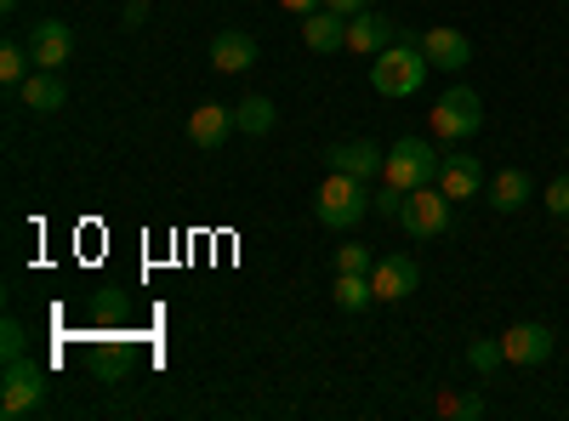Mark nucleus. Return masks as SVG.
Returning a JSON list of instances; mask_svg holds the SVG:
<instances>
[{
    "instance_id": "f257e3e1",
    "label": "nucleus",
    "mask_w": 569,
    "mask_h": 421,
    "mask_svg": "<svg viewBox=\"0 0 569 421\" xmlns=\"http://www.w3.org/2000/svg\"><path fill=\"white\" fill-rule=\"evenodd\" d=\"M427 74H433V63H427L421 52V34L405 29V40H393L382 58H370V86L382 91V98H416V91L427 86Z\"/></svg>"
},
{
    "instance_id": "f03ea898",
    "label": "nucleus",
    "mask_w": 569,
    "mask_h": 421,
    "mask_svg": "<svg viewBox=\"0 0 569 421\" xmlns=\"http://www.w3.org/2000/svg\"><path fill=\"white\" fill-rule=\"evenodd\" d=\"M370 211V189H365V177H348V171H330L325 182H319V194H313V217L325 222V228H337V233H348L359 217Z\"/></svg>"
},
{
    "instance_id": "7ed1b4c3",
    "label": "nucleus",
    "mask_w": 569,
    "mask_h": 421,
    "mask_svg": "<svg viewBox=\"0 0 569 421\" xmlns=\"http://www.w3.org/2000/svg\"><path fill=\"white\" fill-rule=\"evenodd\" d=\"M439 171H445V154L427 143V137H399V143L388 149V166H382V177L393 182V189H427V182H439Z\"/></svg>"
},
{
    "instance_id": "20e7f679",
    "label": "nucleus",
    "mask_w": 569,
    "mask_h": 421,
    "mask_svg": "<svg viewBox=\"0 0 569 421\" xmlns=\"http://www.w3.org/2000/svg\"><path fill=\"white\" fill-rule=\"evenodd\" d=\"M427 120H433L439 143H467V137H479V126H485V103L472 86H450L445 98L427 109Z\"/></svg>"
},
{
    "instance_id": "39448f33",
    "label": "nucleus",
    "mask_w": 569,
    "mask_h": 421,
    "mask_svg": "<svg viewBox=\"0 0 569 421\" xmlns=\"http://www.w3.org/2000/svg\"><path fill=\"white\" fill-rule=\"evenodd\" d=\"M450 194L439 189V182H427V189H410L405 194V211H399V228L410 233V240H445L450 233Z\"/></svg>"
},
{
    "instance_id": "423d86ee",
    "label": "nucleus",
    "mask_w": 569,
    "mask_h": 421,
    "mask_svg": "<svg viewBox=\"0 0 569 421\" xmlns=\"http://www.w3.org/2000/svg\"><path fill=\"white\" fill-rule=\"evenodd\" d=\"M40 399H46V364H34L23 353V359H12L7 370H0V415H7V421L40 410Z\"/></svg>"
},
{
    "instance_id": "0eeeda50",
    "label": "nucleus",
    "mask_w": 569,
    "mask_h": 421,
    "mask_svg": "<svg viewBox=\"0 0 569 421\" xmlns=\"http://www.w3.org/2000/svg\"><path fill=\"white\" fill-rule=\"evenodd\" d=\"M29 58H34V69H58L63 74L74 63V29L63 18H40L34 34H29Z\"/></svg>"
},
{
    "instance_id": "6e6552de",
    "label": "nucleus",
    "mask_w": 569,
    "mask_h": 421,
    "mask_svg": "<svg viewBox=\"0 0 569 421\" xmlns=\"http://www.w3.org/2000/svg\"><path fill=\"white\" fill-rule=\"evenodd\" d=\"M501 353H507V364H518V370H536V364L552 359V331H547V324H536V319L507 324V331H501Z\"/></svg>"
},
{
    "instance_id": "1a4fd4ad",
    "label": "nucleus",
    "mask_w": 569,
    "mask_h": 421,
    "mask_svg": "<svg viewBox=\"0 0 569 421\" xmlns=\"http://www.w3.org/2000/svg\"><path fill=\"white\" fill-rule=\"evenodd\" d=\"M416 285H421V268H416V257H405V251H393V257H376V268H370V291H376V302H405Z\"/></svg>"
},
{
    "instance_id": "9d476101",
    "label": "nucleus",
    "mask_w": 569,
    "mask_h": 421,
    "mask_svg": "<svg viewBox=\"0 0 569 421\" xmlns=\"http://www.w3.org/2000/svg\"><path fill=\"white\" fill-rule=\"evenodd\" d=\"M393 40H405V23H393V18H382V12L348 18V52H353V58H382Z\"/></svg>"
},
{
    "instance_id": "9b49d317",
    "label": "nucleus",
    "mask_w": 569,
    "mask_h": 421,
    "mask_svg": "<svg viewBox=\"0 0 569 421\" xmlns=\"http://www.w3.org/2000/svg\"><path fill=\"white\" fill-rule=\"evenodd\" d=\"M325 160H330V171H348V177H382V166H388V149H376V143H365V137H353V143H330L325 149Z\"/></svg>"
},
{
    "instance_id": "f8f14e48",
    "label": "nucleus",
    "mask_w": 569,
    "mask_h": 421,
    "mask_svg": "<svg viewBox=\"0 0 569 421\" xmlns=\"http://www.w3.org/2000/svg\"><path fill=\"white\" fill-rule=\"evenodd\" d=\"M228 131H233V109H222V103H200L194 114H188V143H194L200 154H217L228 143Z\"/></svg>"
},
{
    "instance_id": "ddd939ff",
    "label": "nucleus",
    "mask_w": 569,
    "mask_h": 421,
    "mask_svg": "<svg viewBox=\"0 0 569 421\" xmlns=\"http://www.w3.org/2000/svg\"><path fill=\"white\" fill-rule=\"evenodd\" d=\"M421 52H427V63H433V69H450V74H456V69L472 63V40H467L461 29H445V23H439V29L421 34Z\"/></svg>"
},
{
    "instance_id": "4468645a",
    "label": "nucleus",
    "mask_w": 569,
    "mask_h": 421,
    "mask_svg": "<svg viewBox=\"0 0 569 421\" xmlns=\"http://www.w3.org/2000/svg\"><path fill=\"white\" fill-rule=\"evenodd\" d=\"M18 98H23V109H34V114H58V109L69 103V86H63L58 69H34V74L18 86Z\"/></svg>"
},
{
    "instance_id": "2eb2a0df",
    "label": "nucleus",
    "mask_w": 569,
    "mask_h": 421,
    "mask_svg": "<svg viewBox=\"0 0 569 421\" xmlns=\"http://www.w3.org/2000/svg\"><path fill=\"white\" fill-rule=\"evenodd\" d=\"M251 63H257V40H251L246 29H217V40H211V69L246 74Z\"/></svg>"
},
{
    "instance_id": "dca6fc26",
    "label": "nucleus",
    "mask_w": 569,
    "mask_h": 421,
    "mask_svg": "<svg viewBox=\"0 0 569 421\" xmlns=\"http://www.w3.org/2000/svg\"><path fill=\"white\" fill-rule=\"evenodd\" d=\"M439 189H445L450 200H472V194L485 189V160H479V154H445Z\"/></svg>"
},
{
    "instance_id": "f3484780",
    "label": "nucleus",
    "mask_w": 569,
    "mask_h": 421,
    "mask_svg": "<svg viewBox=\"0 0 569 421\" xmlns=\"http://www.w3.org/2000/svg\"><path fill=\"white\" fill-rule=\"evenodd\" d=\"M536 200V177L530 171H518V166H507V171H496L490 177V206L501 211V217H512V211H525Z\"/></svg>"
},
{
    "instance_id": "a211bd4d",
    "label": "nucleus",
    "mask_w": 569,
    "mask_h": 421,
    "mask_svg": "<svg viewBox=\"0 0 569 421\" xmlns=\"http://www.w3.org/2000/svg\"><path fill=\"white\" fill-rule=\"evenodd\" d=\"M302 40H308V52H342V46H348V18L319 7V12L302 18Z\"/></svg>"
},
{
    "instance_id": "6ab92c4d",
    "label": "nucleus",
    "mask_w": 569,
    "mask_h": 421,
    "mask_svg": "<svg viewBox=\"0 0 569 421\" xmlns=\"http://www.w3.org/2000/svg\"><path fill=\"white\" fill-rule=\"evenodd\" d=\"M279 120V109L268 98H246V103H233V131H246V137H268Z\"/></svg>"
},
{
    "instance_id": "aec40b11",
    "label": "nucleus",
    "mask_w": 569,
    "mask_h": 421,
    "mask_svg": "<svg viewBox=\"0 0 569 421\" xmlns=\"http://www.w3.org/2000/svg\"><path fill=\"white\" fill-rule=\"evenodd\" d=\"M330 297H337V308H342V313H365V308L376 302V291H370V273H337V285H330Z\"/></svg>"
},
{
    "instance_id": "412c9836",
    "label": "nucleus",
    "mask_w": 569,
    "mask_h": 421,
    "mask_svg": "<svg viewBox=\"0 0 569 421\" xmlns=\"http://www.w3.org/2000/svg\"><path fill=\"white\" fill-rule=\"evenodd\" d=\"M34 74V58H29V40H7V46H0V80H7L12 91L23 86Z\"/></svg>"
},
{
    "instance_id": "4be33fe9",
    "label": "nucleus",
    "mask_w": 569,
    "mask_h": 421,
    "mask_svg": "<svg viewBox=\"0 0 569 421\" xmlns=\"http://www.w3.org/2000/svg\"><path fill=\"white\" fill-rule=\"evenodd\" d=\"M485 410H490V404H485L479 393H461V388H445V393H439V415H445V421H479Z\"/></svg>"
},
{
    "instance_id": "5701e85b",
    "label": "nucleus",
    "mask_w": 569,
    "mask_h": 421,
    "mask_svg": "<svg viewBox=\"0 0 569 421\" xmlns=\"http://www.w3.org/2000/svg\"><path fill=\"white\" fill-rule=\"evenodd\" d=\"M501 364H507L501 337H479V342H467V370H479V377H496Z\"/></svg>"
},
{
    "instance_id": "b1692460",
    "label": "nucleus",
    "mask_w": 569,
    "mask_h": 421,
    "mask_svg": "<svg viewBox=\"0 0 569 421\" xmlns=\"http://www.w3.org/2000/svg\"><path fill=\"white\" fill-rule=\"evenodd\" d=\"M23 353H29V331H23L18 319H0V359L12 364V359H23Z\"/></svg>"
},
{
    "instance_id": "393cba45",
    "label": "nucleus",
    "mask_w": 569,
    "mask_h": 421,
    "mask_svg": "<svg viewBox=\"0 0 569 421\" xmlns=\"http://www.w3.org/2000/svg\"><path fill=\"white\" fill-rule=\"evenodd\" d=\"M541 206H547L552 217H569V171H563V177H552L547 189H541Z\"/></svg>"
},
{
    "instance_id": "a878e982",
    "label": "nucleus",
    "mask_w": 569,
    "mask_h": 421,
    "mask_svg": "<svg viewBox=\"0 0 569 421\" xmlns=\"http://www.w3.org/2000/svg\"><path fill=\"white\" fill-rule=\"evenodd\" d=\"M370 268H376V257L365 245H342L337 251V273H370Z\"/></svg>"
},
{
    "instance_id": "bb28decb",
    "label": "nucleus",
    "mask_w": 569,
    "mask_h": 421,
    "mask_svg": "<svg viewBox=\"0 0 569 421\" xmlns=\"http://www.w3.org/2000/svg\"><path fill=\"white\" fill-rule=\"evenodd\" d=\"M370 211H382V217L399 222V211H405V189H393V182H388L382 194H370Z\"/></svg>"
},
{
    "instance_id": "cd10ccee",
    "label": "nucleus",
    "mask_w": 569,
    "mask_h": 421,
    "mask_svg": "<svg viewBox=\"0 0 569 421\" xmlns=\"http://www.w3.org/2000/svg\"><path fill=\"white\" fill-rule=\"evenodd\" d=\"M330 12H342V18H359V12H370V0H325Z\"/></svg>"
},
{
    "instance_id": "c85d7f7f",
    "label": "nucleus",
    "mask_w": 569,
    "mask_h": 421,
    "mask_svg": "<svg viewBox=\"0 0 569 421\" xmlns=\"http://www.w3.org/2000/svg\"><path fill=\"white\" fill-rule=\"evenodd\" d=\"M279 7H284V12H297V18H308V12L325 7V0H279Z\"/></svg>"
},
{
    "instance_id": "c756f323",
    "label": "nucleus",
    "mask_w": 569,
    "mask_h": 421,
    "mask_svg": "<svg viewBox=\"0 0 569 421\" xmlns=\"http://www.w3.org/2000/svg\"><path fill=\"white\" fill-rule=\"evenodd\" d=\"M23 7V0H0V12H18Z\"/></svg>"
},
{
    "instance_id": "7c9ffc66",
    "label": "nucleus",
    "mask_w": 569,
    "mask_h": 421,
    "mask_svg": "<svg viewBox=\"0 0 569 421\" xmlns=\"http://www.w3.org/2000/svg\"><path fill=\"white\" fill-rule=\"evenodd\" d=\"M131 7H149V0H131Z\"/></svg>"
},
{
    "instance_id": "2f4dec72",
    "label": "nucleus",
    "mask_w": 569,
    "mask_h": 421,
    "mask_svg": "<svg viewBox=\"0 0 569 421\" xmlns=\"http://www.w3.org/2000/svg\"><path fill=\"white\" fill-rule=\"evenodd\" d=\"M563 160H569V154H563Z\"/></svg>"
}]
</instances>
